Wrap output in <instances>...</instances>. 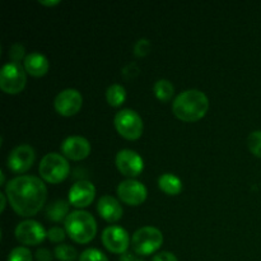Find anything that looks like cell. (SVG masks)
<instances>
[{"mask_svg": "<svg viewBox=\"0 0 261 261\" xmlns=\"http://www.w3.org/2000/svg\"><path fill=\"white\" fill-rule=\"evenodd\" d=\"M5 195L18 216L32 217L36 216L46 203L47 189L36 176H18L7 184Z\"/></svg>", "mask_w": 261, "mask_h": 261, "instance_id": "1", "label": "cell"}, {"mask_svg": "<svg viewBox=\"0 0 261 261\" xmlns=\"http://www.w3.org/2000/svg\"><path fill=\"white\" fill-rule=\"evenodd\" d=\"M209 109V99L199 89L181 92L172 103V111L177 119L185 122H195L203 119Z\"/></svg>", "mask_w": 261, "mask_h": 261, "instance_id": "2", "label": "cell"}, {"mask_svg": "<svg viewBox=\"0 0 261 261\" xmlns=\"http://www.w3.org/2000/svg\"><path fill=\"white\" fill-rule=\"evenodd\" d=\"M66 234L76 244H89L97 233V223L91 213L84 211L71 212L65 219Z\"/></svg>", "mask_w": 261, "mask_h": 261, "instance_id": "3", "label": "cell"}, {"mask_svg": "<svg viewBox=\"0 0 261 261\" xmlns=\"http://www.w3.org/2000/svg\"><path fill=\"white\" fill-rule=\"evenodd\" d=\"M38 171L46 182L56 185L68 177L70 173V165L66 158L59 153H48L41 160Z\"/></svg>", "mask_w": 261, "mask_h": 261, "instance_id": "4", "label": "cell"}, {"mask_svg": "<svg viewBox=\"0 0 261 261\" xmlns=\"http://www.w3.org/2000/svg\"><path fill=\"white\" fill-rule=\"evenodd\" d=\"M163 244V234L155 227H142L133 234L132 246L135 254L148 256L161 249Z\"/></svg>", "mask_w": 261, "mask_h": 261, "instance_id": "5", "label": "cell"}, {"mask_svg": "<svg viewBox=\"0 0 261 261\" xmlns=\"http://www.w3.org/2000/svg\"><path fill=\"white\" fill-rule=\"evenodd\" d=\"M25 69L18 63H7L0 71V88L7 94H18L24 89L27 75Z\"/></svg>", "mask_w": 261, "mask_h": 261, "instance_id": "6", "label": "cell"}, {"mask_svg": "<svg viewBox=\"0 0 261 261\" xmlns=\"http://www.w3.org/2000/svg\"><path fill=\"white\" fill-rule=\"evenodd\" d=\"M115 127L122 138L137 140L143 134V120L134 110L124 109L115 116Z\"/></svg>", "mask_w": 261, "mask_h": 261, "instance_id": "7", "label": "cell"}, {"mask_svg": "<svg viewBox=\"0 0 261 261\" xmlns=\"http://www.w3.org/2000/svg\"><path fill=\"white\" fill-rule=\"evenodd\" d=\"M15 239L25 246H37L47 237V232L38 222L27 219L15 227Z\"/></svg>", "mask_w": 261, "mask_h": 261, "instance_id": "8", "label": "cell"}, {"mask_svg": "<svg viewBox=\"0 0 261 261\" xmlns=\"http://www.w3.org/2000/svg\"><path fill=\"white\" fill-rule=\"evenodd\" d=\"M36 153L31 145L22 144L15 147L7 158V166L12 172L24 173L33 166Z\"/></svg>", "mask_w": 261, "mask_h": 261, "instance_id": "9", "label": "cell"}, {"mask_svg": "<svg viewBox=\"0 0 261 261\" xmlns=\"http://www.w3.org/2000/svg\"><path fill=\"white\" fill-rule=\"evenodd\" d=\"M102 244L112 254L122 255L130 246L129 233L122 227L110 226L102 232Z\"/></svg>", "mask_w": 261, "mask_h": 261, "instance_id": "10", "label": "cell"}, {"mask_svg": "<svg viewBox=\"0 0 261 261\" xmlns=\"http://www.w3.org/2000/svg\"><path fill=\"white\" fill-rule=\"evenodd\" d=\"M117 195L122 203L132 206H138L144 203L148 191L142 182L134 180V178H129V180L120 182L119 188H117Z\"/></svg>", "mask_w": 261, "mask_h": 261, "instance_id": "11", "label": "cell"}, {"mask_svg": "<svg viewBox=\"0 0 261 261\" xmlns=\"http://www.w3.org/2000/svg\"><path fill=\"white\" fill-rule=\"evenodd\" d=\"M82 105H83V97L76 89L73 88L61 91L54 101L56 112L61 116L66 117L73 116L76 112H79V110L82 109Z\"/></svg>", "mask_w": 261, "mask_h": 261, "instance_id": "12", "label": "cell"}, {"mask_svg": "<svg viewBox=\"0 0 261 261\" xmlns=\"http://www.w3.org/2000/svg\"><path fill=\"white\" fill-rule=\"evenodd\" d=\"M117 170L126 177H137L144 170L143 158L135 150L121 149L116 154Z\"/></svg>", "mask_w": 261, "mask_h": 261, "instance_id": "13", "label": "cell"}, {"mask_svg": "<svg viewBox=\"0 0 261 261\" xmlns=\"http://www.w3.org/2000/svg\"><path fill=\"white\" fill-rule=\"evenodd\" d=\"M96 196V188L89 181H78L69 190V204L75 208H86L91 205Z\"/></svg>", "mask_w": 261, "mask_h": 261, "instance_id": "14", "label": "cell"}, {"mask_svg": "<svg viewBox=\"0 0 261 261\" xmlns=\"http://www.w3.org/2000/svg\"><path fill=\"white\" fill-rule=\"evenodd\" d=\"M61 153L71 161H82L91 153V144L83 137H69L61 144Z\"/></svg>", "mask_w": 261, "mask_h": 261, "instance_id": "15", "label": "cell"}, {"mask_svg": "<svg viewBox=\"0 0 261 261\" xmlns=\"http://www.w3.org/2000/svg\"><path fill=\"white\" fill-rule=\"evenodd\" d=\"M97 211H98L99 216L110 223L120 221L124 214L121 204L111 195H105L99 199L98 204H97Z\"/></svg>", "mask_w": 261, "mask_h": 261, "instance_id": "16", "label": "cell"}, {"mask_svg": "<svg viewBox=\"0 0 261 261\" xmlns=\"http://www.w3.org/2000/svg\"><path fill=\"white\" fill-rule=\"evenodd\" d=\"M24 69L30 75L36 76V78H40L43 76L48 71V60L46 59L45 55L40 53H31L25 56L24 59Z\"/></svg>", "mask_w": 261, "mask_h": 261, "instance_id": "17", "label": "cell"}, {"mask_svg": "<svg viewBox=\"0 0 261 261\" xmlns=\"http://www.w3.org/2000/svg\"><path fill=\"white\" fill-rule=\"evenodd\" d=\"M158 186L167 195H178L182 190V182L172 173H163L158 178Z\"/></svg>", "mask_w": 261, "mask_h": 261, "instance_id": "18", "label": "cell"}, {"mask_svg": "<svg viewBox=\"0 0 261 261\" xmlns=\"http://www.w3.org/2000/svg\"><path fill=\"white\" fill-rule=\"evenodd\" d=\"M69 201L56 200L46 208V217L53 222H61L69 216Z\"/></svg>", "mask_w": 261, "mask_h": 261, "instance_id": "19", "label": "cell"}, {"mask_svg": "<svg viewBox=\"0 0 261 261\" xmlns=\"http://www.w3.org/2000/svg\"><path fill=\"white\" fill-rule=\"evenodd\" d=\"M153 92H154L155 97L162 102L171 101L173 97V92H175V87L167 79H160L153 86Z\"/></svg>", "mask_w": 261, "mask_h": 261, "instance_id": "20", "label": "cell"}, {"mask_svg": "<svg viewBox=\"0 0 261 261\" xmlns=\"http://www.w3.org/2000/svg\"><path fill=\"white\" fill-rule=\"evenodd\" d=\"M106 99L109 102L110 106L112 107H119L126 99V91L122 86L120 84H112L107 88L106 91Z\"/></svg>", "mask_w": 261, "mask_h": 261, "instance_id": "21", "label": "cell"}, {"mask_svg": "<svg viewBox=\"0 0 261 261\" xmlns=\"http://www.w3.org/2000/svg\"><path fill=\"white\" fill-rule=\"evenodd\" d=\"M54 255L58 260L60 261H75L79 259V254L73 246L70 245H58L55 247V251H54Z\"/></svg>", "mask_w": 261, "mask_h": 261, "instance_id": "22", "label": "cell"}, {"mask_svg": "<svg viewBox=\"0 0 261 261\" xmlns=\"http://www.w3.org/2000/svg\"><path fill=\"white\" fill-rule=\"evenodd\" d=\"M247 145L250 152L256 157L261 158V130L252 132L247 138Z\"/></svg>", "mask_w": 261, "mask_h": 261, "instance_id": "23", "label": "cell"}, {"mask_svg": "<svg viewBox=\"0 0 261 261\" xmlns=\"http://www.w3.org/2000/svg\"><path fill=\"white\" fill-rule=\"evenodd\" d=\"M7 261H32V254L27 247L18 246L9 252Z\"/></svg>", "mask_w": 261, "mask_h": 261, "instance_id": "24", "label": "cell"}, {"mask_svg": "<svg viewBox=\"0 0 261 261\" xmlns=\"http://www.w3.org/2000/svg\"><path fill=\"white\" fill-rule=\"evenodd\" d=\"M78 261H109L106 255L97 249H87L79 255Z\"/></svg>", "mask_w": 261, "mask_h": 261, "instance_id": "25", "label": "cell"}, {"mask_svg": "<svg viewBox=\"0 0 261 261\" xmlns=\"http://www.w3.org/2000/svg\"><path fill=\"white\" fill-rule=\"evenodd\" d=\"M24 54V46L20 45V43H14V45L9 48V58L12 59L13 63L19 64V61L22 60V59H25Z\"/></svg>", "mask_w": 261, "mask_h": 261, "instance_id": "26", "label": "cell"}, {"mask_svg": "<svg viewBox=\"0 0 261 261\" xmlns=\"http://www.w3.org/2000/svg\"><path fill=\"white\" fill-rule=\"evenodd\" d=\"M66 237V231H64L60 227H53L47 231V239L51 242H55V244H60L65 240Z\"/></svg>", "mask_w": 261, "mask_h": 261, "instance_id": "27", "label": "cell"}, {"mask_svg": "<svg viewBox=\"0 0 261 261\" xmlns=\"http://www.w3.org/2000/svg\"><path fill=\"white\" fill-rule=\"evenodd\" d=\"M149 48H150V43L149 41L145 40V38H142V40L138 41L134 46V54L139 58L142 56H145L148 53H149Z\"/></svg>", "mask_w": 261, "mask_h": 261, "instance_id": "28", "label": "cell"}, {"mask_svg": "<svg viewBox=\"0 0 261 261\" xmlns=\"http://www.w3.org/2000/svg\"><path fill=\"white\" fill-rule=\"evenodd\" d=\"M152 261H178V260L172 252L162 251V252H158L157 255H154Z\"/></svg>", "mask_w": 261, "mask_h": 261, "instance_id": "29", "label": "cell"}, {"mask_svg": "<svg viewBox=\"0 0 261 261\" xmlns=\"http://www.w3.org/2000/svg\"><path fill=\"white\" fill-rule=\"evenodd\" d=\"M35 256L37 261H53V255L47 249H38Z\"/></svg>", "mask_w": 261, "mask_h": 261, "instance_id": "30", "label": "cell"}, {"mask_svg": "<svg viewBox=\"0 0 261 261\" xmlns=\"http://www.w3.org/2000/svg\"><path fill=\"white\" fill-rule=\"evenodd\" d=\"M120 261H143V260L139 259V257L134 256V255L130 254V252H125V254H122L121 256H120Z\"/></svg>", "mask_w": 261, "mask_h": 261, "instance_id": "31", "label": "cell"}, {"mask_svg": "<svg viewBox=\"0 0 261 261\" xmlns=\"http://www.w3.org/2000/svg\"><path fill=\"white\" fill-rule=\"evenodd\" d=\"M0 199H2V212L5 211V206H7V195H5V193H0Z\"/></svg>", "mask_w": 261, "mask_h": 261, "instance_id": "32", "label": "cell"}, {"mask_svg": "<svg viewBox=\"0 0 261 261\" xmlns=\"http://www.w3.org/2000/svg\"><path fill=\"white\" fill-rule=\"evenodd\" d=\"M59 3H60L59 0H54V2H41L40 0V4L47 5V7H54V5H58Z\"/></svg>", "mask_w": 261, "mask_h": 261, "instance_id": "33", "label": "cell"}, {"mask_svg": "<svg viewBox=\"0 0 261 261\" xmlns=\"http://www.w3.org/2000/svg\"><path fill=\"white\" fill-rule=\"evenodd\" d=\"M0 176H2V181H0V185H3V184L5 182V176H4V172H0Z\"/></svg>", "mask_w": 261, "mask_h": 261, "instance_id": "34", "label": "cell"}]
</instances>
